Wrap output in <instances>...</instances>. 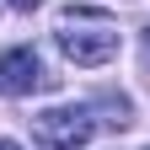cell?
I'll list each match as a JSON object with an SVG mask.
<instances>
[{
  "label": "cell",
  "instance_id": "cell-5",
  "mask_svg": "<svg viewBox=\"0 0 150 150\" xmlns=\"http://www.w3.org/2000/svg\"><path fill=\"white\" fill-rule=\"evenodd\" d=\"M0 150H22V145H16V139H0Z\"/></svg>",
  "mask_w": 150,
  "mask_h": 150
},
{
  "label": "cell",
  "instance_id": "cell-3",
  "mask_svg": "<svg viewBox=\"0 0 150 150\" xmlns=\"http://www.w3.org/2000/svg\"><path fill=\"white\" fill-rule=\"evenodd\" d=\"M54 75H43V59H38L32 48H6L0 54V91H11V97H32V91H43Z\"/></svg>",
  "mask_w": 150,
  "mask_h": 150
},
{
  "label": "cell",
  "instance_id": "cell-4",
  "mask_svg": "<svg viewBox=\"0 0 150 150\" xmlns=\"http://www.w3.org/2000/svg\"><path fill=\"white\" fill-rule=\"evenodd\" d=\"M43 0H11V11H38Z\"/></svg>",
  "mask_w": 150,
  "mask_h": 150
},
{
  "label": "cell",
  "instance_id": "cell-1",
  "mask_svg": "<svg viewBox=\"0 0 150 150\" xmlns=\"http://www.w3.org/2000/svg\"><path fill=\"white\" fill-rule=\"evenodd\" d=\"M54 38H59V48H64V59L70 64H81V70H97L107 64L112 54H118V22H112L107 11H91V6H70L59 16V27H54Z\"/></svg>",
  "mask_w": 150,
  "mask_h": 150
},
{
  "label": "cell",
  "instance_id": "cell-2",
  "mask_svg": "<svg viewBox=\"0 0 150 150\" xmlns=\"http://www.w3.org/2000/svg\"><path fill=\"white\" fill-rule=\"evenodd\" d=\"M32 129L48 150H81L97 134V107H48L32 118Z\"/></svg>",
  "mask_w": 150,
  "mask_h": 150
}]
</instances>
